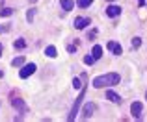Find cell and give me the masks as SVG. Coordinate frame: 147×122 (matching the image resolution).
Wrapping results in <instances>:
<instances>
[{
    "label": "cell",
    "instance_id": "22",
    "mask_svg": "<svg viewBox=\"0 0 147 122\" xmlns=\"http://www.w3.org/2000/svg\"><path fill=\"white\" fill-rule=\"evenodd\" d=\"M6 30H7L6 26H0V33H2V32H6Z\"/></svg>",
    "mask_w": 147,
    "mask_h": 122
},
{
    "label": "cell",
    "instance_id": "2",
    "mask_svg": "<svg viewBox=\"0 0 147 122\" xmlns=\"http://www.w3.org/2000/svg\"><path fill=\"white\" fill-rule=\"evenodd\" d=\"M84 98H86V87H82V89H80L78 98H76V100H75V104H73V109H71V115H69V120H75V117H76V113H78L80 104L84 102Z\"/></svg>",
    "mask_w": 147,
    "mask_h": 122
},
{
    "label": "cell",
    "instance_id": "7",
    "mask_svg": "<svg viewBox=\"0 0 147 122\" xmlns=\"http://www.w3.org/2000/svg\"><path fill=\"white\" fill-rule=\"evenodd\" d=\"M88 24H91L88 17H76V19H75V28H76V30H84Z\"/></svg>",
    "mask_w": 147,
    "mask_h": 122
},
{
    "label": "cell",
    "instance_id": "27",
    "mask_svg": "<svg viewBox=\"0 0 147 122\" xmlns=\"http://www.w3.org/2000/svg\"><path fill=\"white\" fill-rule=\"evenodd\" d=\"M30 2H36V0H30Z\"/></svg>",
    "mask_w": 147,
    "mask_h": 122
},
{
    "label": "cell",
    "instance_id": "20",
    "mask_svg": "<svg viewBox=\"0 0 147 122\" xmlns=\"http://www.w3.org/2000/svg\"><path fill=\"white\" fill-rule=\"evenodd\" d=\"M73 87H75V89H82V83H80V80H78V78L73 80Z\"/></svg>",
    "mask_w": 147,
    "mask_h": 122
},
{
    "label": "cell",
    "instance_id": "24",
    "mask_svg": "<svg viewBox=\"0 0 147 122\" xmlns=\"http://www.w3.org/2000/svg\"><path fill=\"white\" fill-rule=\"evenodd\" d=\"M0 56H2V44H0Z\"/></svg>",
    "mask_w": 147,
    "mask_h": 122
},
{
    "label": "cell",
    "instance_id": "3",
    "mask_svg": "<svg viewBox=\"0 0 147 122\" xmlns=\"http://www.w3.org/2000/svg\"><path fill=\"white\" fill-rule=\"evenodd\" d=\"M34 72H36V63H28V65H24V67L21 68L19 76H21V78L24 80V78H28V76H32Z\"/></svg>",
    "mask_w": 147,
    "mask_h": 122
},
{
    "label": "cell",
    "instance_id": "1",
    "mask_svg": "<svg viewBox=\"0 0 147 122\" xmlns=\"http://www.w3.org/2000/svg\"><path fill=\"white\" fill-rule=\"evenodd\" d=\"M119 74L117 72H108V74H102V76H97L93 80V87L95 89H100V87H112V85H117L119 83Z\"/></svg>",
    "mask_w": 147,
    "mask_h": 122
},
{
    "label": "cell",
    "instance_id": "4",
    "mask_svg": "<svg viewBox=\"0 0 147 122\" xmlns=\"http://www.w3.org/2000/svg\"><path fill=\"white\" fill-rule=\"evenodd\" d=\"M142 111H144L142 102H132V105H130V113H132L134 119H142Z\"/></svg>",
    "mask_w": 147,
    "mask_h": 122
},
{
    "label": "cell",
    "instance_id": "12",
    "mask_svg": "<svg viewBox=\"0 0 147 122\" xmlns=\"http://www.w3.org/2000/svg\"><path fill=\"white\" fill-rule=\"evenodd\" d=\"M91 56H93L95 59H100V56H102V46L95 44V46H93V50H91Z\"/></svg>",
    "mask_w": 147,
    "mask_h": 122
},
{
    "label": "cell",
    "instance_id": "5",
    "mask_svg": "<svg viewBox=\"0 0 147 122\" xmlns=\"http://www.w3.org/2000/svg\"><path fill=\"white\" fill-rule=\"evenodd\" d=\"M11 105H13L15 109H19L21 113H26V111H28V105H26L24 102L21 100V98H15V96H11Z\"/></svg>",
    "mask_w": 147,
    "mask_h": 122
},
{
    "label": "cell",
    "instance_id": "6",
    "mask_svg": "<svg viewBox=\"0 0 147 122\" xmlns=\"http://www.w3.org/2000/svg\"><path fill=\"white\" fill-rule=\"evenodd\" d=\"M93 111H95V104H86V105H84V109H82V117H80V119L88 120L91 115H93Z\"/></svg>",
    "mask_w": 147,
    "mask_h": 122
},
{
    "label": "cell",
    "instance_id": "9",
    "mask_svg": "<svg viewBox=\"0 0 147 122\" xmlns=\"http://www.w3.org/2000/svg\"><path fill=\"white\" fill-rule=\"evenodd\" d=\"M119 13H121V7L119 6H114V4H112V6L106 7V15L108 17H117Z\"/></svg>",
    "mask_w": 147,
    "mask_h": 122
},
{
    "label": "cell",
    "instance_id": "19",
    "mask_svg": "<svg viewBox=\"0 0 147 122\" xmlns=\"http://www.w3.org/2000/svg\"><path fill=\"white\" fill-rule=\"evenodd\" d=\"M95 61H97V59H95L93 56H86V58H84V63H86V65H93Z\"/></svg>",
    "mask_w": 147,
    "mask_h": 122
},
{
    "label": "cell",
    "instance_id": "14",
    "mask_svg": "<svg viewBox=\"0 0 147 122\" xmlns=\"http://www.w3.org/2000/svg\"><path fill=\"white\" fill-rule=\"evenodd\" d=\"M93 4V0H76V6L78 7H90Z\"/></svg>",
    "mask_w": 147,
    "mask_h": 122
},
{
    "label": "cell",
    "instance_id": "11",
    "mask_svg": "<svg viewBox=\"0 0 147 122\" xmlns=\"http://www.w3.org/2000/svg\"><path fill=\"white\" fill-rule=\"evenodd\" d=\"M106 98H108L110 102H114V104H119V102H121V98H119L117 94L114 93V91H108V93H106Z\"/></svg>",
    "mask_w": 147,
    "mask_h": 122
},
{
    "label": "cell",
    "instance_id": "13",
    "mask_svg": "<svg viewBox=\"0 0 147 122\" xmlns=\"http://www.w3.org/2000/svg\"><path fill=\"white\" fill-rule=\"evenodd\" d=\"M45 54H47L49 58H56L58 52H56V48H54V46H47V48H45Z\"/></svg>",
    "mask_w": 147,
    "mask_h": 122
},
{
    "label": "cell",
    "instance_id": "17",
    "mask_svg": "<svg viewBox=\"0 0 147 122\" xmlns=\"http://www.w3.org/2000/svg\"><path fill=\"white\" fill-rule=\"evenodd\" d=\"M24 46H26V41L24 39H17V41H15V48L21 50V48H24Z\"/></svg>",
    "mask_w": 147,
    "mask_h": 122
},
{
    "label": "cell",
    "instance_id": "8",
    "mask_svg": "<svg viewBox=\"0 0 147 122\" xmlns=\"http://www.w3.org/2000/svg\"><path fill=\"white\" fill-rule=\"evenodd\" d=\"M106 48H108V50H110V52H114L115 56H119V54H121V52H123L121 44H119V43H115V41H108Z\"/></svg>",
    "mask_w": 147,
    "mask_h": 122
},
{
    "label": "cell",
    "instance_id": "21",
    "mask_svg": "<svg viewBox=\"0 0 147 122\" xmlns=\"http://www.w3.org/2000/svg\"><path fill=\"white\" fill-rule=\"evenodd\" d=\"M26 19L32 22V19H34V9H28V13H26Z\"/></svg>",
    "mask_w": 147,
    "mask_h": 122
},
{
    "label": "cell",
    "instance_id": "10",
    "mask_svg": "<svg viewBox=\"0 0 147 122\" xmlns=\"http://www.w3.org/2000/svg\"><path fill=\"white\" fill-rule=\"evenodd\" d=\"M60 6H61V9L71 11L73 7H75V2H73V0H60Z\"/></svg>",
    "mask_w": 147,
    "mask_h": 122
},
{
    "label": "cell",
    "instance_id": "25",
    "mask_svg": "<svg viewBox=\"0 0 147 122\" xmlns=\"http://www.w3.org/2000/svg\"><path fill=\"white\" fill-rule=\"evenodd\" d=\"M2 76H4V72H2V70H0V78H2Z\"/></svg>",
    "mask_w": 147,
    "mask_h": 122
},
{
    "label": "cell",
    "instance_id": "26",
    "mask_svg": "<svg viewBox=\"0 0 147 122\" xmlns=\"http://www.w3.org/2000/svg\"><path fill=\"white\" fill-rule=\"evenodd\" d=\"M108 2H114V0H108Z\"/></svg>",
    "mask_w": 147,
    "mask_h": 122
},
{
    "label": "cell",
    "instance_id": "15",
    "mask_svg": "<svg viewBox=\"0 0 147 122\" xmlns=\"http://www.w3.org/2000/svg\"><path fill=\"white\" fill-rule=\"evenodd\" d=\"M9 15H13V9H11V7H4V9H0V17H9Z\"/></svg>",
    "mask_w": 147,
    "mask_h": 122
},
{
    "label": "cell",
    "instance_id": "23",
    "mask_svg": "<svg viewBox=\"0 0 147 122\" xmlns=\"http://www.w3.org/2000/svg\"><path fill=\"white\" fill-rule=\"evenodd\" d=\"M138 4H140V7H142V6L145 4V0H138Z\"/></svg>",
    "mask_w": 147,
    "mask_h": 122
},
{
    "label": "cell",
    "instance_id": "18",
    "mask_svg": "<svg viewBox=\"0 0 147 122\" xmlns=\"http://www.w3.org/2000/svg\"><path fill=\"white\" fill-rule=\"evenodd\" d=\"M130 44H132V48H140V44H142V39H140V37H134V39H132V43H130Z\"/></svg>",
    "mask_w": 147,
    "mask_h": 122
},
{
    "label": "cell",
    "instance_id": "16",
    "mask_svg": "<svg viewBox=\"0 0 147 122\" xmlns=\"http://www.w3.org/2000/svg\"><path fill=\"white\" fill-rule=\"evenodd\" d=\"M11 65H13V67H21V65H24V58H15L13 61H11Z\"/></svg>",
    "mask_w": 147,
    "mask_h": 122
}]
</instances>
